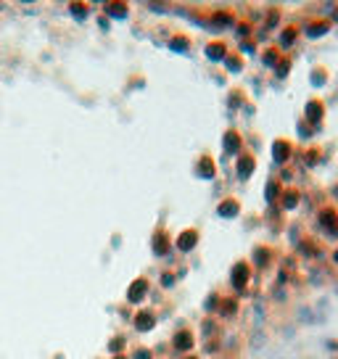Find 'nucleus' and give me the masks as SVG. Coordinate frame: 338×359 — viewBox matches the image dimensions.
I'll return each instance as SVG.
<instances>
[{
  "instance_id": "1",
  "label": "nucleus",
  "mask_w": 338,
  "mask_h": 359,
  "mask_svg": "<svg viewBox=\"0 0 338 359\" xmlns=\"http://www.w3.org/2000/svg\"><path fill=\"white\" fill-rule=\"evenodd\" d=\"M151 325H154L151 314H140V317H137V327H140V330H146V327H151Z\"/></svg>"
},
{
  "instance_id": "2",
  "label": "nucleus",
  "mask_w": 338,
  "mask_h": 359,
  "mask_svg": "<svg viewBox=\"0 0 338 359\" xmlns=\"http://www.w3.org/2000/svg\"><path fill=\"white\" fill-rule=\"evenodd\" d=\"M191 346V336H188V333H180V336H177V348H188Z\"/></svg>"
},
{
  "instance_id": "3",
  "label": "nucleus",
  "mask_w": 338,
  "mask_h": 359,
  "mask_svg": "<svg viewBox=\"0 0 338 359\" xmlns=\"http://www.w3.org/2000/svg\"><path fill=\"white\" fill-rule=\"evenodd\" d=\"M146 291V283H137L135 288H133V291H130V299H140V293Z\"/></svg>"
},
{
  "instance_id": "4",
  "label": "nucleus",
  "mask_w": 338,
  "mask_h": 359,
  "mask_svg": "<svg viewBox=\"0 0 338 359\" xmlns=\"http://www.w3.org/2000/svg\"><path fill=\"white\" fill-rule=\"evenodd\" d=\"M182 248H188V246H193V236H182V243H180Z\"/></svg>"
}]
</instances>
